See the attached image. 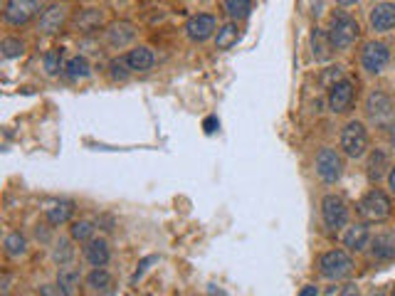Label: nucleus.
I'll list each match as a JSON object with an SVG mask.
<instances>
[{
    "label": "nucleus",
    "mask_w": 395,
    "mask_h": 296,
    "mask_svg": "<svg viewBox=\"0 0 395 296\" xmlns=\"http://www.w3.org/2000/svg\"><path fill=\"white\" fill-rule=\"evenodd\" d=\"M299 296H319V289L314 284H306L304 289L299 291Z\"/></svg>",
    "instance_id": "nucleus-40"
},
{
    "label": "nucleus",
    "mask_w": 395,
    "mask_h": 296,
    "mask_svg": "<svg viewBox=\"0 0 395 296\" xmlns=\"http://www.w3.org/2000/svg\"><path fill=\"white\" fill-rule=\"evenodd\" d=\"M11 284H13V276L3 274V279H0V296H11Z\"/></svg>",
    "instance_id": "nucleus-37"
},
{
    "label": "nucleus",
    "mask_w": 395,
    "mask_h": 296,
    "mask_svg": "<svg viewBox=\"0 0 395 296\" xmlns=\"http://www.w3.org/2000/svg\"><path fill=\"white\" fill-rule=\"evenodd\" d=\"M158 262V257L156 255H151V257H143L141 262H138V269H136V274L131 276V284H138V279H141L143 274H146L148 269H151V264H156Z\"/></svg>",
    "instance_id": "nucleus-35"
},
{
    "label": "nucleus",
    "mask_w": 395,
    "mask_h": 296,
    "mask_svg": "<svg viewBox=\"0 0 395 296\" xmlns=\"http://www.w3.org/2000/svg\"><path fill=\"white\" fill-rule=\"evenodd\" d=\"M131 67H129L127 57H117V60L109 62V79L112 82H127L131 77Z\"/></svg>",
    "instance_id": "nucleus-31"
},
{
    "label": "nucleus",
    "mask_w": 395,
    "mask_h": 296,
    "mask_svg": "<svg viewBox=\"0 0 395 296\" xmlns=\"http://www.w3.org/2000/svg\"><path fill=\"white\" fill-rule=\"evenodd\" d=\"M65 75L70 77L72 82H84V79H89V77H91V65H89V60H86V57H82V55L70 57V60H67V65H65Z\"/></svg>",
    "instance_id": "nucleus-24"
},
{
    "label": "nucleus",
    "mask_w": 395,
    "mask_h": 296,
    "mask_svg": "<svg viewBox=\"0 0 395 296\" xmlns=\"http://www.w3.org/2000/svg\"><path fill=\"white\" fill-rule=\"evenodd\" d=\"M72 237H60V240L52 242V262H55L57 266H67L72 264V259H75V247H72Z\"/></svg>",
    "instance_id": "nucleus-22"
},
{
    "label": "nucleus",
    "mask_w": 395,
    "mask_h": 296,
    "mask_svg": "<svg viewBox=\"0 0 395 296\" xmlns=\"http://www.w3.org/2000/svg\"><path fill=\"white\" fill-rule=\"evenodd\" d=\"M104 37H107V45L112 50H124V47L134 45V40H136V27L127 20L109 22L107 30H104Z\"/></svg>",
    "instance_id": "nucleus-12"
},
{
    "label": "nucleus",
    "mask_w": 395,
    "mask_h": 296,
    "mask_svg": "<svg viewBox=\"0 0 395 296\" xmlns=\"http://www.w3.org/2000/svg\"><path fill=\"white\" fill-rule=\"evenodd\" d=\"M321 220H324L326 230L331 232H339L341 227H346V222H349V205L344 202V198L339 195H324V200H321Z\"/></svg>",
    "instance_id": "nucleus-7"
},
{
    "label": "nucleus",
    "mask_w": 395,
    "mask_h": 296,
    "mask_svg": "<svg viewBox=\"0 0 395 296\" xmlns=\"http://www.w3.org/2000/svg\"><path fill=\"white\" fill-rule=\"evenodd\" d=\"M339 296H361V289L356 284H346Z\"/></svg>",
    "instance_id": "nucleus-39"
},
{
    "label": "nucleus",
    "mask_w": 395,
    "mask_h": 296,
    "mask_svg": "<svg viewBox=\"0 0 395 296\" xmlns=\"http://www.w3.org/2000/svg\"><path fill=\"white\" fill-rule=\"evenodd\" d=\"M344 245H346V250H351V252H363L365 247L370 245L368 225H363V222H356V225H351L349 230H346V235H344Z\"/></svg>",
    "instance_id": "nucleus-19"
},
{
    "label": "nucleus",
    "mask_w": 395,
    "mask_h": 296,
    "mask_svg": "<svg viewBox=\"0 0 395 296\" xmlns=\"http://www.w3.org/2000/svg\"><path fill=\"white\" fill-rule=\"evenodd\" d=\"M341 151L349 158H363L368 151V131L361 121H349L341 131Z\"/></svg>",
    "instance_id": "nucleus-4"
},
{
    "label": "nucleus",
    "mask_w": 395,
    "mask_h": 296,
    "mask_svg": "<svg viewBox=\"0 0 395 296\" xmlns=\"http://www.w3.org/2000/svg\"><path fill=\"white\" fill-rule=\"evenodd\" d=\"M316 176L324 183H329V186L339 183L341 176H344V156L336 148H331V146H324L316 153Z\"/></svg>",
    "instance_id": "nucleus-5"
},
{
    "label": "nucleus",
    "mask_w": 395,
    "mask_h": 296,
    "mask_svg": "<svg viewBox=\"0 0 395 296\" xmlns=\"http://www.w3.org/2000/svg\"><path fill=\"white\" fill-rule=\"evenodd\" d=\"M354 99H356V86L351 79L336 82L329 89V109L334 111V114H346V111L354 106Z\"/></svg>",
    "instance_id": "nucleus-11"
},
{
    "label": "nucleus",
    "mask_w": 395,
    "mask_h": 296,
    "mask_svg": "<svg viewBox=\"0 0 395 296\" xmlns=\"http://www.w3.org/2000/svg\"><path fill=\"white\" fill-rule=\"evenodd\" d=\"M344 79V72H341V67H329V70L321 75V82H324L326 89H331V86L336 84V82Z\"/></svg>",
    "instance_id": "nucleus-34"
},
{
    "label": "nucleus",
    "mask_w": 395,
    "mask_h": 296,
    "mask_svg": "<svg viewBox=\"0 0 395 296\" xmlns=\"http://www.w3.org/2000/svg\"><path fill=\"white\" fill-rule=\"evenodd\" d=\"M127 62H129V67H131V72H148V70H153V65H156V55H153L151 47L136 45L129 50Z\"/></svg>",
    "instance_id": "nucleus-18"
},
{
    "label": "nucleus",
    "mask_w": 395,
    "mask_h": 296,
    "mask_svg": "<svg viewBox=\"0 0 395 296\" xmlns=\"http://www.w3.org/2000/svg\"><path fill=\"white\" fill-rule=\"evenodd\" d=\"M215 32H218V20H215V15H210V13H198V15H193L190 20L186 22L188 40L195 42V45L208 42Z\"/></svg>",
    "instance_id": "nucleus-9"
},
{
    "label": "nucleus",
    "mask_w": 395,
    "mask_h": 296,
    "mask_svg": "<svg viewBox=\"0 0 395 296\" xmlns=\"http://www.w3.org/2000/svg\"><path fill=\"white\" fill-rule=\"evenodd\" d=\"M84 259L91 266H107V262L112 259V250H109V242L104 237H94V240L86 242L84 247Z\"/></svg>",
    "instance_id": "nucleus-17"
},
{
    "label": "nucleus",
    "mask_w": 395,
    "mask_h": 296,
    "mask_svg": "<svg viewBox=\"0 0 395 296\" xmlns=\"http://www.w3.org/2000/svg\"><path fill=\"white\" fill-rule=\"evenodd\" d=\"M205 134H215V131L220 129V121L215 119V116H208V119H205Z\"/></svg>",
    "instance_id": "nucleus-38"
},
{
    "label": "nucleus",
    "mask_w": 395,
    "mask_h": 296,
    "mask_svg": "<svg viewBox=\"0 0 395 296\" xmlns=\"http://www.w3.org/2000/svg\"><path fill=\"white\" fill-rule=\"evenodd\" d=\"M223 6H225V13H228L233 22L245 20V18L252 13V0H225Z\"/></svg>",
    "instance_id": "nucleus-28"
},
{
    "label": "nucleus",
    "mask_w": 395,
    "mask_h": 296,
    "mask_svg": "<svg viewBox=\"0 0 395 296\" xmlns=\"http://www.w3.org/2000/svg\"><path fill=\"white\" fill-rule=\"evenodd\" d=\"M67 22V8L65 6H50L45 13L40 15V32L42 35H55V32H60L62 27H65Z\"/></svg>",
    "instance_id": "nucleus-15"
},
{
    "label": "nucleus",
    "mask_w": 395,
    "mask_h": 296,
    "mask_svg": "<svg viewBox=\"0 0 395 296\" xmlns=\"http://www.w3.org/2000/svg\"><path fill=\"white\" fill-rule=\"evenodd\" d=\"M40 296H70V294H67V291L55 281V284H42L40 286Z\"/></svg>",
    "instance_id": "nucleus-36"
},
{
    "label": "nucleus",
    "mask_w": 395,
    "mask_h": 296,
    "mask_svg": "<svg viewBox=\"0 0 395 296\" xmlns=\"http://www.w3.org/2000/svg\"><path fill=\"white\" fill-rule=\"evenodd\" d=\"M3 252H6V257H11V259H20V257L27 255V237L22 235V232H11V235H6V240H3Z\"/></svg>",
    "instance_id": "nucleus-25"
},
{
    "label": "nucleus",
    "mask_w": 395,
    "mask_h": 296,
    "mask_svg": "<svg viewBox=\"0 0 395 296\" xmlns=\"http://www.w3.org/2000/svg\"><path fill=\"white\" fill-rule=\"evenodd\" d=\"M319 271L329 281H339L354 271V259L346 250H329L319 257Z\"/></svg>",
    "instance_id": "nucleus-3"
},
{
    "label": "nucleus",
    "mask_w": 395,
    "mask_h": 296,
    "mask_svg": "<svg viewBox=\"0 0 395 296\" xmlns=\"http://www.w3.org/2000/svg\"><path fill=\"white\" fill-rule=\"evenodd\" d=\"M84 284H86V289L94 291V294H104V291H112V274H109L104 266H94V269L86 274Z\"/></svg>",
    "instance_id": "nucleus-23"
},
{
    "label": "nucleus",
    "mask_w": 395,
    "mask_h": 296,
    "mask_svg": "<svg viewBox=\"0 0 395 296\" xmlns=\"http://www.w3.org/2000/svg\"><path fill=\"white\" fill-rule=\"evenodd\" d=\"M388 136H390V146H393V148H395V124H393V126H390Z\"/></svg>",
    "instance_id": "nucleus-44"
},
{
    "label": "nucleus",
    "mask_w": 395,
    "mask_h": 296,
    "mask_svg": "<svg viewBox=\"0 0 395 296\" xmlns=\"http://www.w3.org/2000/svg\"><path fill=\"white\" fill-rule=\"evenodd\" d=\"M99 296H102V294H99ZM104 296H114V291H104Z\"/></svg>",
    "instance_id": "nucleus-45"
},
{
    "label": "nucleus",
    "mask_w": 395,
    "mask_h": 296,
    "mask_svg": "<svg viewBox=\"0 0 395 296\" xmlns=\"http://www.w3.org/2000/svg\"><path fill=\"white\" fill-rule=\"evenodd\" d=\"M383 166H388V153L375 151L373 156H370V161H368V178H370V181H378V178L383 176Z\"/></svg>",
    "instance_id": "nucleus-32"
},
{
    "label": "nucleus",
    "mask_w": 395,
    "mask_h": 296,
    "mask_svg": "<svg viewBox=\"0 0 395 296\" xmlns=\"http://www.w3.org/2000/svg\"><path fill=\"white\" fill-rule=\"evenodd\" d=\"M393 296H395V284H393Z\"/></svg>",
    "instance_id": "nucleus-46"
},
{
    "label": "nucleus",
    "mask_w": 395,
    "mask_h": 296,
    "mask_svg": "<svg viewBox=\"0 0 395 296\" xmlns=\"http://www.w3.org/2000/svg\"><path fill=\"white\" fill-rule=\"evenodd\" d=\"M35 237L37 240H42V242H50V232L45 230L42 225H37V230H35Z\"/></svg>",
    "instance_id": "nucleus-41"
},
{
    "label": "nucleus",
    "mask_w": 395,
    "mask_h": 296,
    "mask_svg": "<svg viewBox=\"0 0 395 296\" xmlns=\"http://www.w3.org/2000/svg\"><path fill=\"white\" fill-rule=\"evenodd\" d=\"M47 0H8L6 11H3V20L13 27L27 25L30 20L40 18L47 11Z\"/></svg>",
    "instance_id": "nucleus-2"
},
{
    "label": "nucleus",
    "mask_w": 395,
    "mask_h": 296,
    "mask_svg": "<svg viewBox=\"0 0 395 296\" xmlns=\"http://www.w3.org/2000/svg\"><path fill=\"white\" fill-rule=\"evenodd\" d=\"M0 55L6 57V60H18V57L25 55V42L20 37H6V40L0 42Z\"/></svg>",
    "instance_id": "nucleus-30"
},
{
    "label": "nucleus",
    "mask_w": 395,
    "mask_h": 296,
    "mask_svg": "<svg viewBox=\"0 0 395 296\" xmlns=\"http://www.w3.org/2000/svg\"><path fill=\"white\" fill-rule=\"evenodd\" d=\"M365 114H368V119L375 121V124H385V121H390L395 116V101L390 99V94L375 89V91H370L368 99H365Z\"/></svg>",
    "instance_id": "nucleus-8"
},
{
    "label": "nucleus",
    "mask_w": 395,
    "mask_h": 296,
    "mask_svg": "<svg viewBox=\"0 0 395 296\" xmlns=\"http://www.w3.org/2000/svg\"><path fill=\"white\" fill-rule=\"evenodd\" d=\"M368 22L375 32H390L395 27V3L390 0H383L378 6L370 8Z\"/></svg>",
    "instance_id": "nucleus-13"
},
{
    "label": "nucleus",
    "mask_w": 395,
    "mask_h": 296,
    "mask_svg": "<svg viewBox=\"0 0 395 296\" xmlns=\"http://www.w3.org/2000/svg\"><path fill=\"white\" fill-rule=\"evenodd\" d=\"M388 188H390V193H395V166H390V171H388Z\"/></svg>",
    "instance_id": "nucleus-42"
},
{
    "label": "nucleus",
    "mask_w": 395,
    "mask_h": 296,
    "mask_svg": "<svg viewBox=\"0 0 395 296\" xmlns=\"http://www.w3.org/2000/svg\"><path fill=\"white\" fill-rule=\"evenodd\" d=\"M329 40L334 45V50H351L354 42L358 40L361 35V27L356 22V18H351L349 13H334L329 22Z\"/></svg>",
    "instance_id": "nucleus-1"
},
{
    "label": "nucleus",
    "mask_w": 395,
    "mask_h": 296,
    "mask_svg": "<svg viewBox=\"0 0 395 296\" xmlns=\"http://www.w3.org/2000/svg\"><path fill=\"white\" fill-rule=\"evenodd\" d=\"M79 281H82V271L77 269V266H72V264L60 266V271H57V284H60L62 289H65L70 296L77 291V286H79Z\"/></svg>",
    "instance_id": "nucleus-26"
},
{
    "label": "nucleus",
    "mask_w": 395,
    "mask_h": 296,
    "mask_svg": "<svg viewBox=\"0 0 395 296\" xmlns=\"http://www.w3.org/2000/svg\"><path fill=\"white\" fill-rule=\"evenodd\" d=\"M311 55H314L316 62H329L331 55H334V45L329 40V32L321 30V27L311 30Z\"/></svg>",
    "instance_id": "nucleus-20"
},
{
    "label": "nucleus",
    "mask_w": 395,
    "mask_h": 296,
    "mask_svg": "<svg viewBox=\"0 0 395 296\" xmlns=\"http://www.w3.org/2000/svg\"><path fill=\"white\" fill-rule=\"evenodd\" d=\"M238 37H240V27L235 25V22H228V25H223L215 32V50H220V52L230 50V47L238 42Z\"/></svg>",
    "instance_id": "nucleus-27"
},
{
    "label": "nucleus",
    "mask_w": 395,
    "mask_h": 296,
    "mask_svg": "<svg viewBox=\"0 0 395 296\" xmlns=\"http://www.w3.org/2000/svg\"><path fill=\"white\" fill-rule=\"evenodd\" d=\"M94 230H96V227H94V222H91V220H75L70 225V237L75 242H84V245H86L89 240H94Z\"/></svg>",
    "instance_id": "nucleus-29"
},
{
    "label": "nucleus",
    "mask_w": 395,
    "mask_h": 296,
    "mask_svg": "<svg viewBox=\"0 0 395 296\" xmlns=\"http://www.w3.org/2000/svg\"><path fill=\"white\" fill-rule=\"evenodd\" d=\"M390 62V50L385 42H368L361 52V67H363L368 75H380V72L388 67Z\"/></svg>",
    "instance_id": "nucleus-10"
},
{
    "label": "nucleus",
    "mask_w": 395,
    "mask_h": 296,
    "mask_svg": "<svg viewBox=\"0 0 395 296\" xmlns=\"http://www.w3.org/2000/svg\"><path fill=\"white\" fill-rule=\"evenodd\" d=\"M370 257L378 262H393L395 259V232H378L370 237Z\"/></svg>",
    "instance_id": "nucleus-14"
},
{
    "label": "nucleus",
    "mask_w": 395,
    "mask_h": 296,
    "mask_svg": "<svg viewBox=\"0 0 395 296\" xmlns=\"http://www.w3.org/2000/svg\"><path fill=\"white\" fill-rule=\"evenodd\" d=\"M341 8H351V6H356V3H361V0H336Z\"/></svg>",
    "instance_id": "nucleus-43"
},
{
    "label": "nucleus",
    "mask_w": 395,
    "mask_h": 296,
    "mask_svg": "<svg viewBox=\"0 0 395 296\" xmlns=\"http://www.w3.org/2000/svg\"><path fill=\"white\" fill-rule=\"evenodd\" d=\"M72 215H75V202L72 200H57L45 210L47 225H52V227L67 225V222L72 220Z\"/></svg>",
    "instance_id": "nucleus-21"
},
{
    "label": "nucleus",
    "mask_w": 395,
    "mask_h": 296,
    "mask_svg": "<svg viewBox=\"0 0 395 296\" xmlns=\"http://www.w3.org/2000/svg\"><path fill=\"white\" fill-rule=\"evenodd\" d=\"M375 296H383V294H375Z\"/></svg>",
    "instance_id": "nucleus-47"
},
{
    "label": "nucleus",
    "mask_w": 395,
    "mask_h": 296,
    "mask_svg": "<svg viewBox=\"0 0 395 296\" xmlns=\"http://www.w3.org/2000/svg\"><path fill=\"white\" fill-rule=\"evenodd\" d=\"M42 67H45V72L50 77L60 75V70H65V67H62V50L45 52V57H42Z\"/></svg>",
    "instance_id": "nucleus-33"
},
{
    "label": "nucleus",
    "mask_w": 395,
    "mask_h": 296,
    "mask_svg": "<svg viewBox=\"0 0 395 296\" xmlns=\"http://www.w3.org/2000/svg\"><path fill=\"white\" fill-rule=\"evenodd\" d=\"M358 212H361V217H365L368 222H380V220H385V217L390 215V198L385 195L383 191L373 188V191H368L363 198H361Z\"/></svg>",
    "instance_id": "nucleus-6"
},
{
    "label": "nucleus",
    "mask_w": 395,
    "mask_h": 296,
    "mask_svg": "<svg viewBox=\"0 0 395 296\" xmlns=\"http://www.w3.org/2000/svg\"><path fill=\"white\" fill-rule=\"evenodd\" d=\"M104 25V11L102 8H84L75 15L72 20V27L77 32H94Z\"/></svg>",
    "instance_id": "nucleus-16"
}]
</instances>
